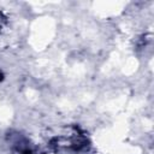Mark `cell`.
Returning <instances> with one entry per match:
<instances>
[{
  "mask_svg": "<svg viewBox=\"0 0 154 154\" xmlns=\"http://www.w3.org/2000/svg\"><path fill=\"white\" fill-rule=\"evenodd\" d=\"M2 77H4V75H2V72H1V71H0V81H1V79H2Z\"/></svg>",
  "mask_w": 154,
  "mask_h": 154,
  "instance_id": "6da1fadb",
  "label": "cell"
},
{
  "mask_svg": "<svg viewBox=\"0 0 154 154\" xmlns=\"http://www.w3.org/2000/svg\"><path fill=\"white\" fill-rule=\"evenodd\" d=\"M0 28H1V20H0Z\"/></svg>",
  "mask_w": 154,
  "mask_h": 154,
  "instance_id": "7a4b0ae2",
  "label": "cell"
}]
</instances>
